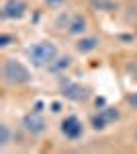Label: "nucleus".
Here are the masks:
<instances>
[{"label":"nucleus","instance_id":"1","mask_svg":"<svg viewBox=\"0 0 137 154\" xmlns=\"http://www.w3.org/2000/svg\"><path fill=\"white\" fill-rule=\"evenodd\" d=\"M25 56L33 68L47 70L51 66V62L59 56V48L53 39H37L25 48Z\"/></svg>","mask_w":137,"mask_h":154},{"label":"nucleus","instance_id":"2","mask_svg":"<svg viewBox=\"0 0 137 154\" xmlns=\"http://www.w3.org/2000/svg\"><path fill=\"white\" fill-rule=\"evenodd\" d=\"M0 74H2V82L6 86H25V84L33 82V72L29 70V66L19 58L2 60Z\"/></svg>","mask_w":137,"mask_h":154},{"label":"nucleus","instance_id":"3","mask_svg":"<svg viewBox=\"0 0 137 154\" xmlns=\"http://www.w3.org/2000/svg\"><path fill=\"white\" fill-rule=\"evenodd\" d=\"M21 125H23V130L29 134V136H33V138H39V136H43L47 131V119L43 115V111H29L27 115H23L21 119Z\"/></svg>","mask_w":137,"mask_h":154},{"label":"nucleus","instance_id":"4","mask_svg":"<svg viewBox=\"0 0 137 154\" xmlns=\"http://www.w3.org/2000/svg\"><path fill=\"white\" fill-rule=\"evenodd\" d=\"M121 119V111H119V107H113V105H106L103 109H98L90 119V125L94 130H106L109 125H113L115 121H119Z\"/></svg>","mask_w":137,"mask_h":154},{"label":"nucleus","instance_id":"5","mask_svg":"<svg viewBox=\"0 0 137 154\" xmlns=\"http://www.w3.org/2000/svg\"><path fill=\"white\" fill-rule=\"evenodd\" d=\"M59 130H61V136L70 140V142H76L84 136V123L78 115H68V117L61 119L59 123Z\"/></svg>","mask_w":137,"mask_h":154},{"label":"nucleus","instance_id":"6","mask_svg":"<svg viewBox=\"0 0 137 154\" xmlns=\"http://www.w3.org/2000/svg\"><path fill=\"white\" fill-rule=\"evenodd\" d=\"M59 91H61V95L68 101H74V103H82V101H86L90 97L86 86H82L80 82H74V80H68V78H61Z\"/></svg>","mask_w":137,"mask_h":154},{"label":"nucleus","instance_id":"7","mask_svg":"<svg viewBox=\"0 0 137 154\" xmlns=\"http://www.w3.org/2000/svg\"><path fill=\"white\" fill-rule=\"evenodd\" d=\"M27 12H29V4L25 0H4L0 14L4 21H21Z\"/></svg>","mask_w":137,"mask_h":154},{"label":"nucleus","instance_id":"8","mask_svg":"<svg viewBox=\"0 0 137 154\" xmlns=\"http://www.w3.org/2000/svg\"><path fill=\"white\" fill-rule=\"evenodd\" d=\"M88 17L86 14H82V12H74L72 17L68 19V25H66V33L70 37H82L88 33Z\"/></svg>","mask_w":137,"mask_h":154},{"label":"nucleus","instance_id":"9","mask_svg":"<svg viewBox=\"0 0 137 154\" xmlns=\"http://www.w3.org/2000/svg\"><path fill=\"white\" fill-rule=\"evenodd\" d=\"M98 45H100V39L96 35H82V37H78V41L74 43V49H76V54H80V56H88V54H92Z\"/></svg>","mask_w":137,"mask_h":154},{"label":"nucleus","instance_id":"10","mask_svg":"<svg viewBox=\"0 0 137 154\" xmlns=\"http://www.w3.org/2000/svg\"><path fill=\"white\" fill-rule=\"evenodd\" d=\"M72 66H74V58H72L70 54H59V56L51 62V66L47 68V72H51V74H55V76H64Z\"/></svg>","mask_w":137,"mask_h":154},{"label":"nucleus","instance_id":"11","mask_svg":"<svg viewBox=\"0 0 137 154\" xmlns=\"http://www.w3.org/2000/svg\"><path fill=\"white\" fill-rule=\"evenodd\" d=\"M12 142V130L10 125L6 123V121H2L0 123V148L4 150V148H8Z\"/></svg>","mask_w":137,"mask_h":154},{"label":"nucleus","instance_id":"12","mask_svg":"<svg viewBox=\"0 0 137 154\" xmlns=\"http://www.w3.org/2000/svg\"><path fill=\"white\" fill-rule=\"evenodd\" d=\"M10 41H16V37H12L10 33H2V35H0V48H2V49L8 48Z\"/></svg>","mask_w":137,"mask_h":154},{"label":"nucleus","instance_id":"13","mask_svg":"<svg viewBox=\"0 0 137 154\" xmlns=\"http://www.w3.org/2000/svg\"><path fill=\"white\" fill-rule=\"evenodd\" d=\"M125 101H127V105L131 107L133 111H137V91L135 93H129V95L125 97Z\"/></svg>","mask_w":137,"mask_h":154},{"label":"nucleus","instance_id":"14","mask_svg":"<svg viewBox=\"0 0 137 154\" xmlns=\"http://www.w3.org/2000/svg\"><path fill=\"white\" fill-rule=\"evenodd\" d=\"M64 2H66V0H45V4L49 6V8H59Z\"/></svg>","mask_w":137,"mask_h":154},{"label":"nucleus","instance_id":"15","mask_svg":"<svg viewBox=\"0 0 137 154\" xmlns=\"http://www.w3.org/2000/svg\"><path fill=\"white\" fill-rule=\"evenodd\" d=\"M49 107H51V113H59L61 111V103H49Z\"/></svg>","mask_w":137,"mask_h":154},{"label":"nucleus","instance_id":"16","mask_svg":"<svg viewBox=\"0 0 137 154\" xmlns=\"http://www.w3.org/2000/svg\"><path fill=\"white\" fill-rule=\"evenodd\" d=\"M133 140H135V144H137V130H135V134H133Z\"/></svg>","mask_w":137,"mask_h":154}]
</instances>
